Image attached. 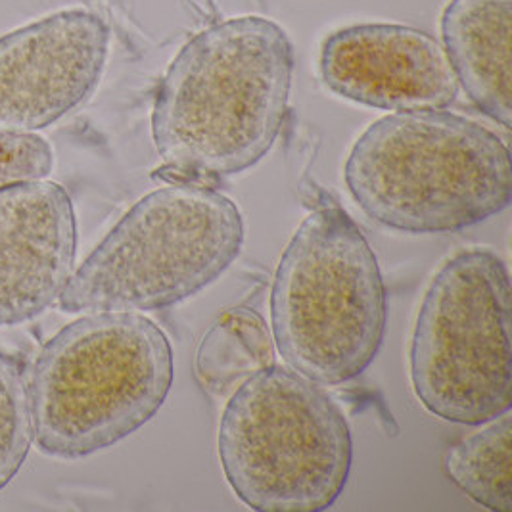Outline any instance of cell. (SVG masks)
<instances>
[{
  "label": "cell",
  "mask_w": 512,
  "mask_h": 512,
  "mask_svg": "<svg viewBox=\"0 0 512 512\" xmlns=\"http://www.w3.org/2000/svg\"><path fill=\"white\" fill-rule=\"evenodd\" d=\"M292 75L294 45L269 18L238 16L196 33L154 100L163 179L208 185L261 162L282 131Z\"/></svg>",
  "instance_id": "1"
},
{
  "label": "cell",
  "mask_w": 512,
  "mask_h": 512,
  "mask_svg": "<svg viewBox=\"0 0 512 512\" xmlns=\"http://www.w3.org/2000/svg\"><path fill=\"white\" fill-rule=\"evenodd\" d=\"M344 177L361 210L401 233H459L512 202L505 140L445 110L374 121L353 144Z\"/></svg>",
  "instance_id": "2"
},
{
  "label": "cell",
  "mask_w": 512,
  "mask_h": 512,
  "mask_svg": "<svg viewBox=\"0 0 512 512\" xmlns=\"http://www.w3.org/2000/svg\"><path fill=\"white\" fill-rule=\"evenodd\" d=\"M173 350L142 313L98 311L58 330L27 380L41 453L77 461L114 447L162 409Z\"/></svg>",
  "instance_id": "3"
},
{
  "label": "cell",
  "mask_w": 512,
  "mask_h": 512,
  "mask_svg": "<svg viewBox=\"0 0 512 512\" xmlns=\"http://www.w3.org/2000/svg\"><path fill=\"white\" fill-rule=\"evenodd\" d=\"M388 294L367 236L338 206L311 211L280 257L271 330L284 363L321 386L365 373L382 348Z\"/></svg>",
  "instance_id": "4"
},
{
  "label": "cell",
  "mask_w": 512,
  "mask_h": 512,
  "mask_svg": "<svg viewBox=\"0 0 512 512\" xmlns=\"http://www.w3.org/2000/svg\"><path fill=\"white\" fill-rule=\"evenodd\" d=\"M244 221L215 188L171 183L127 211L60 296L68 313L158 311L185 302L240 256Z\"/></svg>",
  "instance_id": "5"
},
{
  "label": "cell",
  "mask_w": 512,
  "mask_h": 512,
  "mask_svg": "<svg viewBox=\"0 0 512 512\" xmlns=\"http://www.w3.org/2000/svg\"><path fill=\"white\" fill-rule=\"evenodd\" d=\"M234 495L257 512H321L350 478L353 442L340 405L321 384L269 365L229 399L217 436Z\"/></svg>",
  "instance_id": "6"
},
{
  "label": "cell",
  "mask_w": 512,
  "mask_h": 512,
  "mask_svg": "<svg viewBox=\"0 0 512 512\" xmlns=\"http://www.w3.org/2000/svg\"><path fill=\"white\" fill-rule=\"evenodd\" d=\"M511 275L486 248L447 259L420 303L411 382L422 407L482 426L511 411Z\"/></svg>",
  "instance_id": "7"
},
{
  "label": "cell",
  "mask_w": 512,
  "mask_h": 512,
  "mask_svg": "<svg viewBox=\"0 0 512 512\" xmlns=\"http://www.w3.org/2000/svg\"><path fill=\"white\" fill-rule=\"evenodd\" d=\"M110 27L73 8L0 37V131L37 133L91 96L108 64Z\"/></svg>",
  "instance_id": "8"
},
{
  "label": "cell",
  "mask_w": 512,
  "mask_h": 512,
  "mask_svg": "<svg viewBox=\"0 0 512 512\" xmlns=\"http://www.w3.org/2000/svg\"><path fill=\"white\" fill-rule=\"evenodd\" d=\"M319 73L336 96L388 112L445 110L459 94L442 45L411 25L332 31L321 45Z\"/></svg>",
  "instance_id": "9"
},
{
  "label": "cell",
  "mask_w": 512,
  "mask_h": 512,
  "mask_svg": "<svg viewBox=\"0 0 512 512\" xmlns=\"http://www.w3.org/2000/svg\"><path fill=\"white\" fill-rule=\"evenodd\" d=\"M77 219L52 181L0 188V326L25 325L60 300L75 273Z\"/></svg>",
  "instance_id": "10"
},
{
  "label": "cell",
  "mask_w": 512,
  "mask_h": 512,
  "mask_svg": "<svg viewBox=\"0 0 512 512\" xmlns=\"http://www.w3.org/2000/svg\"><path fill=\"white\" fill-rule=\"evenodd\" d=\"M442 37L459 87L491 121L511 129L512 0H449Z\"/></svg>",
  "instance_id": "11"
},
{
  "label": "cell",
  "mask_w": 512,
  "mask_h": 512,
  "mask_svg": "<svg viewBox=\"0 0 512 512\" xmlns=\"http://www.w3.org/2000/svg\"><path fill=\"white\" fill-rule=\"evenodd\" d=\"M273 365L269 330L256 311L234 307L213 323L204 336L196 373L213 394L234 392L246 378Z\"/></svg>",
  "instance_id": "12"
},
{
  "label": "cell",
  "mask_w": 512,
  "mask_h": 512,
  "mask_svg": "<svg viewBox=\"0 0 512 512\" xmlns=\"http://www.w3.org/2000/svg\"><path fill=\"white\" fill-rule=\"evenodd\" d=\"M486 424L447 451L443 470L480 507L511 512V411Z\"/></svg>",
  "instance_id": "13"
},
{
  "label": "cell",
  "mask_w": 512,
  "mask_h": 512,
  "mask_svg": "<svg viewBox=\"0 0 512 512\" xmlns=\"http://www.w3.org/2000/svg\"><path fill=\"white\" fill-rule=\"evenodd\" d=\"M33 442L35 428L24 369L0 351V489L18 476Z\"/></svg>",
  "instance_id": "14"
},
{
  "label": "cell",
  "mask_w": 512,
  "mask_h": 512,
  "mask_svg": "<svg viewBox=\"0 0 512 512\" xmlns=\"http://www.w3.org/2000/svg\"><path fill=\"white\" fill-rule=\"evenodd\" d=\"M54 152L35 133L0 131V188L43 181L52 173Z\"/></svg>",
  "instance_id": "15"
}]
</instances>
